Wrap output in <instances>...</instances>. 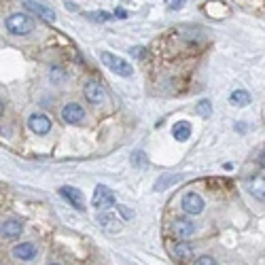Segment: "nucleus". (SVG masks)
<instances>
[{
	"instance_id": "f257e3e1",
	"label": "nucleus",
	"mask_w": 265,
	"mask_h": 265,
	"mask_svg": "<svg viewBox=\"0 0 265 265\" xmlns=\"http://www.w3.org/2000/svg\"><path fill=\"white\" fill-rule=\"evenodd\" d=\"M34 28H36L34 19L30 15H26V13H13L7 19V30L15 36H26V34L32 32Z\"/></svg>"
},
{
	"instance_id": "f03ea898",
	"label": "nucleus",
	"mask_w": 265,
	"mask_h": 265,
	"mask_svg": "<svg viewBox=\"0 0 265 265\" xmlns=\"http://www.w3.org/2000/svg\"><path fill=\"white\" fill-rule=\"evenodd\" d=\"M100 59H102V64H104L106 68H110V70H113L115 75H119V77H131V75H134V68H131L123 57L110 53V51L100 53Z\"/></svg>"
},
{
	"instance_id": "7ed1b4c3",
	"label": "nucleus",
	"mask_w": 265,
	"mask_h": 265,
	"mask_svg": "<svg viewBox=\"0 0 265 265\" xmlns=\"http://www.w3.org/2000/svg\"><path fill=\"white\" fill-rule=\"evenodd\" d=\"M91 206L98 208L100 212L108 210L110 206H115V191L108 189L106 185H98L94 191V200H91Z\"/></svg>"
},
{
	"instance_id": "20e7f679",
	"label": "nucleus",
	"mask_w": 265,
	"mask_h": 265,
	"mask_svg": "<svg viewBox=\"0 0 265 265\" xmlns=\"http://www.w3.org/2000/svg\"><path fill=\"white\" fill-rule=\"evenodd\" d=\"M62 119L68 125H77L85 119V108L81 104H77V102H68V104L62 108Z\"/></svg>"
},
{
	"instance_id": "39448f33",
	"label": "nucleus",
	"mask_w": 265,
	"mask_h": 265,
	"mask_svg": "<svg viewBox=\"0 0 265 265\" xmlns=\"http://www.w3.org/2000/svg\"><path fill=\"white\" fill-rule=\"evenodd\" d=\"M172 233H174L180 242H185V240H189L193 236V233H195V225L191 223V219L178 217L174 223H172Z\"/></svg>"
},
{
	"instance_id": "423d86ee",
	"label": "nucleus",
	"mask_w": 265,
	"mask_h": 265,
	"mask_svg": "<svg viewBox=\"0 0 265 265\" xmlns=\"http://www.w3.org/2000/svg\"><path fill=\"white\" fill-rule=\"evenodd\" d=\"M83 94H85L87 102H91V104H102V102L106 100V89L102 87L98 81H87L85 87H83Z\"/></svg>"
},
{
	"instance_id": "0eeeda50",
	"label": "nucleus",
	"mask_w": 265,
	"mask_h": 265,
	"mask_svg": "<svg viewBox=\"0 0 265 265\" xmlns=\"http://www.w3.org/2000/svg\"><path fill=\"white\" fill-rule=\"evenodd\" d=\"M180 208L187 212V215H200L204 210V200L197 195V193H185L180 200Z\"/></svg>"
},
{
	"instance_id": "6e6552de",
	"label": "nucleus",
	"mask_w": 265,
	"mask_h": 265,
	"mask_svg": "<svg viewBox=\"0 0 265 265\" xmlns=\"http://www.w3.org/2000/svg\"><path fill=\"white\" fill-rule=\"evenodd\" d=\"M28 127L32 129L34 134L45 136V134H49V129H51V121L43 113H34V115H30V119H28Z\"/></svg>"
},
{
	"instance_id": "1a4fd4ad",
	"label": "nucleus",
	"mask_w": 265,
	"mask_h": 265,
	"mask_svg": "<svg viewBox=\"0 0 265 265\" xmlns=\"http://www.w3.org/2000/svg\"><path fill=\"white\" fill-rule=\"evenodd\" d=\"M59 195H62L73 208L85 210V197H83V193H81L79 189H75V187H62V189H59Z\"/></svg>"
},
{
	"instance_id": "9d476101",
	"label": "nucleus",
	"mask_w": 265,
	"mask_h": 265,
	"mask_svg": "<svg viewBox=\"0 0 265 265\" xmlns=\"http://www.w3.org/2000/svg\"><path fill=\"white\" fill-rule=\"evenodd\" d=\"M36 252H38V248L32 242H22V244H15L13 246V257L19 261H32L36 257Z\"/></svg>"
},
{
	"instance_id": "9b49d317",
	"label": "nucleus",
	"mask_w": 265,
	"mask_h": 265,
	"mask_svg": "<svg viewBox=\"0 0 265 265\" xmlns=\"http://www.w3.org/2000/svg\"><path fill=\"white\" fill-rule=\"evenodd\" d=\"M119 219H121L119 215H113V212H108V210H104V212H100V215H98V223L110 233H117L121 229V221Z\"/></svg>"
},
{
	"instance_id": "f8f14e48",
	"label": "nucleus",
	"mask_w": 265,
	"mask_h": 265,
	"mask_svg": "<svg viewBox=\"0 0 265 265\" xmlns=\"http://www.w3.org/2000/svg\"><path fill=\"white\" fill-rule=\"evenodd\" d=\"M26 7L30 9V11H34L38 17H43L45 22H51V24L55 22V11H51V9H49L47 5H43V3H36V0H28V3H26Z\"/></svg>"
},
{
	"instance_id": "ddd939ff",
	"label": "nucleus",
	"mask_w": 265,
	"mask_h": 265,
	"mask_svg": "<svg viewBox=\"0 0 265 265\" xmlns=\"http://www.w3.org/2000/svg\"><path fill=\"white\" fill-rule=\"evenodd\" d=\"M172 257H174L178 263H187L193 257V246L187 242H178V244L172 246Z\"/></svg>"
},
{
	"instance_id": "4468645a",
	"label": "nucleus",
	"mask_w": 265,
	"mask_h": 265,
	"mask_svg": "<svg viewBox=\"0 0 265 265\" xmlns=\"http://www.w3.org/2000/svg\"><path fill=\"white\" fill-rule=\"evenodd\" d=\"M24 231V223L19 219H7L3 223V236L5 238H17Z\"/></svg>"
},
{
	"instance_id": "2eb2a0df",
	"label": "nucleus",
	"mask_w": 265,
	"mask_h": 265,
	"mask_svg": "<svg viewBox=\"0 0 265 265\" xmlns=\"http://www.w3.org/2000/svg\"><path fill=\"white\" fill-rule=\"evenodd\" d=\"M172 136H174L178 142L189 140V136H191V123H187V121H178V123H174V127H172Z\"/></svg>"
},
{
	"instance_id": "dca6fc26",
	"label": "nucleus",
	"mask_w": 265,
	"mask_h": 265,
	"mask_svg": "<svg viewBox=\"0 0 265 265\" xmlns=\"http://www.w3.org/2000/svg\"><path fill=\"white\" fill-rule=\"evenodd\" d=\"M229 102H231L233 106H240V108L242 106H248L250 104V94H248V91H244V89H236L229 96Z\"/></svg>"
},
{
	"instance_id": "f3484780",
	"label": "nucleus",
	"mask_w": 265,
	"mask_h": 265,
	"mask_svg": "<svg viewBox=\"0 0 265 265\" xmlns=\"http://www.w3.org/2000/svg\"><path fill=\"white\" fill-rule=\"evenodd\" d=\"M180 178H182L180 174H166V176H161L159 182H155V187H153V189H155V191H164V189H168L172 185H176Z\"/></svg>"
},
{
	"instance_id": "a211bd4d",
	"label": "nucleus",
	"mask_w": 265,
	"mask_h": 265,
	"mask_svg": "<svg viewBox=\"0 0 265 265\" xmlns=\"http://www.w3.org/2000/svg\"><path fill=\"white\" fill-rule=\"evenodd\" d=\"M250 193L254 197H265V178L259 176V178H252L250 182Z\"/></svg>"
},
{
	"instance_id": "6ab92c4d",
	"label": "nucleus",
	"mask_w": 265,
	"mask_h": 265,
	"mask_svg": "<svg viewBox=\"0 0 265 265\" xmlns=\"http://www.w3.org/2000/svg\"><path fill=\"white\" fill-rule=\"evenodd\" d=\"M117 215H119L121 219H123V221H131V219H134L136 212L131 210V208H127V206H123V204H121V206H117Z\"/></svg>"
},
{
	"instance_id": "aec40b11",
	"label": "nucleus",
	"mask_w": 265,
	"mask_h": 265,
	"mask_svg": "<svg viewBox=\"0 0 265 265\" xmlns=\"http://www.w3.org/2000/svg\"><path fill=\"white\" fill-rule=\"evenodd\" d=\"M197 113L202 115V117H210V113H212V104L208 100H200L197 102Z\"/></svg>"
},
{
	"instance_id": "412c9836",
	"label": "nucleus",
	"mask_w": 265,
	"mask_h": 265,
	"mask_svg": "<svg viewBox=\"0 0 265 265\" xmlns=\"http://www.w3.org/2000/svg\"><path fill=\"white\" fill-rule=\"evenodd\" d=\"M131 161H134L136 168H147V157H145V153L142 151H136L134 155H131Z\"/></svg>"
},
{
	"instance_id": "4be33fe9",
	"label": "nucleus",
	"mask_w": 265,
	"mask_h": 265,
	"mask_svg": "<svg viewBox=\"0 0 265 265\" xmlns=\"http://www.w3.org/2000/svg\"><path fill=\"white\" fill-rule=\"evenodd\" d=\"M94 22H106V19H113L115 15H110V13H106V11H100V13H91L89 15Z\"/></svg>"
},
{
	"instance_id": "5701e85b",
	"label": "nucleus",
	"mask_w": 265,
	"mask_h": 265,
	"mask_svg": "<svg viewBox=\"0 0 265 265\" xmlns=\"http://www.w3.org/2000/svg\"><path fill=\"white\" fill-rule=\"evenodd\" d=\"M193 265H217V261L212 259V257H208V254H202V257L195 259V263H193Z\"/></svg>"
},
{
	"instance_id": "b1692460",
	"label": "nucleus",
	"mask_w": 265,
	"mask_h": 265,
	"mask_svg": "<svg viewBox=\"0 0 265 265\" xmlns=\"http://www.w3.org/2000/svg\"><path fill=\"white\" fill-rule=\"evenodd\" d=\"M51 77H53V79H51L53 83H55V81H57V83H59V81H64V79H62V77H64V73H62L59 68H51Z\"/></svg>"
},
{
	"instance_id": "393cba45",
	"label": "nucleus",
	"mask_w": 265,
	"mask_h": 265,
	"mask_svg": "<svg viewBox=\"0 0 265 265\" xmlns=\"http://www.w3.org/2000/svg\"><path fill=\"white\" fill-rule=\"evenodd\" d=\"M185 5V0H166V7L168 9H180Z\"/></svg>"
},
{
	"instance_id": "a878e982",
	"label": "nucleus",
	"mask_w": 265,
	"mask_h": 265,
	"mask_svg": "<svg viewBox=\"0 0 265 265\" xmlns=\"http://www.w3.org/2000/svg\"><path fill=\"white\" fill-rule=\"evenodd\" d=\"M113 15H115L117 19H125V17H127V11H125V9H121V7H119V9H115V13H113Z\"/></svg>"
},
{
	"instance_id": "bb28decb",
	"label": "nucleus",
	"mask_w": 265,
	"mask_h": 265,
	"mask_svg": "<svg viewBox=\"0 0 265 265\" xmlns=\"http://www.w3.org/2000/svg\"><path fill=\"white\" fill-rule=\"evenodd\" d=\"M259 164L265 168V153H261V157H259Z\"/></svg>"
},
{
	"instance_id": "cd10ccee",
	"label": "nucleus",
	"mask_w": 265,
	"mask_h": 265,
	"mask_svg": "<svg viewBox=\"0 0 265 265\" xmlns=\"http://www.w3.org/2000/svg\"><path fill=\"white\" fill-rule=\"evenodd\" d=\"M51 265H57V263H51Z\"/></svg>"
}]
</instances>
